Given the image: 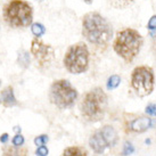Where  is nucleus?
I'll return each instance as SVG.
<instances>
[{"instance_id":"1","label":"nucleus","mask_w":156,"mask_h":156,"mask_svg":"<svg viewBox=\"0 0 156 156\" xmlns=\"http://www.w3.org/2000/svg\"><path fill=\"white\" fill-rule=\"evenodd\" d=\"M82 35L96 47H107L113 38V26L101 14L90 12L82 18Z\"/></svg>"},{"instance_id":"2","label":"nucleus","mask_w":156,"mask_h":156,"mask_svg":"<svg viewBox=\"0 0 156 156\" xmlns=\"http://www.w3.org/2000/svg\"><path fill=\"white\" fill-rule=\"evenodd\" d=\"M143 44L144 37L138 30L126 27L116 33L113 42V49L126 63H132L138 56Z\"/></svg>"},{"instance_id":"3","label":"nucleus","mask_w":156,"mask_h":156,"mask_svg":"<svg viewBox=\"0 0 156 156\" xmlns=\"http://www.w3.org/2000/svg\"><path fill=\"white\" fill-rule=\"evenodd\" d=\"M107 95L101 88H94L84 94L80 103L82 116L89 122H98L103 120L107 109Z\"/></svg>"},{"instance_id":"4","label":"nucleus","mask_w":156,"mask_h":156,"mask_svg":"<svg viewBox=\"0 0 156 156\" xmlns=\"http://www.w3.org/2000/svg\"><path fill=\"white\" fill-rule=\"evenodd\" d=\"M2 16L5 22L13 29H25L32 25L33 8L25 0H10L4 6Z\"/></svg>"},{"instance_id":"5","label":"nucleus","mask_w":156,"mask_h":156,"mask_svg":"<svg viewBox=\"0 0 156 156\" xmlns=\"http://www.w3.org/2000/svg\"><path fill=\"white\" fill-rule=\"evenodd\" d=\"M90 54L84 42H76L67 48L64 56V66L72 74H81L89 67Z\"/></svg>"},{"instance_id":"6","label":"nucleus","mask_w":156,"mask_h":156,"mask_svg":"<svg viewBox=\"0 0 156 156\" xmlns=\"http://www.w3.org/2000/svg\"><path fill=\"white\" fill-rule=\"evenodd\" d=\"M78 98L76 89L67 80L61 79L54 81L49 90V99L58 108L71 107Z\"/></svg>"},{"instance_id":"7","label":"nucleus","mask_w":156,"mask_h":156,"mask_svg":"<svg viewBox=\"0 0 156 156\" xmlns=\"http://www.w3.org/2000/svg\"><path fill=\"white\" fill-rule=\"evenodd\" d=\"M131 87L139 97L151 95L155 87V75L151 66H137L131 73Z\"/></svg>"},{"instance_id":"8","label":"nucleus","mask_w":156,"mask_h":156,"mask_svg":"<svg viewBox=\"0 0 156 156\" xmlns=\"http://www.w3.org/2000/svg\"><path fill=\"white\" fill-rule=\"evenodd\" d=\"M117 132L112 126H105L100 130L91 134L89 145L92 151L97 154H101L107 147H113L116 145Z\"/></svg>"},{"instance_id":"9","label":"nucleus","mask_w":156,"mask_h":156,"mask_svg":"<svg viewBox=\"0 0 156 156\" xmlns=\"http://www.w3.org/2000/svg\"><path fill=\"white\" fill-rule=\"evenodd\" d=\"M30 51L39 67H48L55 58L54 47L44 42L40 38H34L31 41Z\"/></svg>"},{"instance_id":"10","label":"nucleus","mask_w":156,"mask_h":156,"mask_svg":"<svg viewBox=\"0 0 156 156\" xmlns=\"http://www.w3.org/2000/svg\"><path fill=\"white\" fill-rule=\"evenodd\" d=\"M151 126H152V120L149 117L139 116L129 122L128 129H129V131H132V132L141 133V132H145L146 130H148Z\"/></svg>"},{"instance_id":"11","label":"nucleus","mask_w":156,"mask_h":156,"mask_svg":"<svg viewBox=\"0 0 156 156\" xmlns=\"http://www.w3.org/2000/svg\"><path fill=\"white\" fill-rule=\"evenodd\" d=\"M0 100H1V104L6 106V107H13L15 105H17V100L14 96L13 87L8 86V87H6L4 90L1 91Z\"/></svg>"},{"instance_id":"12","label":"nucleus","mask_w":156,"mask_h":156,"mask_svg":"<svg viewBox=\"0 0 156 156\" xmlns=\"http://www.w3.org/2000/svg\"><path fill=\"white\" fill-rule=\"evenodd\" d=\"M62 156H88L86 149L82 147L73 146V147H67L64 149Z\"/></svg>"},{"instance_id":"13","label":"nucleus","mask_w":156,"mask_h":156,"mask_svg":"<svg viewBox=\"0 0 156 156\" xmlns=\"http://www.w3.org/2000/svg\"><path fill=\"white\" fill-rule=\"evenodd\" d=\"M17 62L23 69L29 67V65H30V56H29L27 51H25V50H21V51L18 52Z\"/></svg>"},{"instance_id":"14","label":"nucleus","mask_w":156,"mask_h":156,"mask_svg":"<svg viewBox=\"0 0 156 156\" xmlns=\"http://www.w3.org/2000/svg\"><path fill=\"white\" fill-rule=\"evenodd\" d=\"M120 83H121V78H120V75H117V74H113L108 78L107 80V89L108 90H114V89H116L119 86H120Z\"/></svg>"},{"instance_id":"15","label":"nucleus","mask_w":156,"mask_h":156,"mask_svg":"<svg viewBox=\"0 0 156 156\" xmlns=\"http://www.w3.org/2000/svg\"><path fill=\"white\" fill-rule=\"evenodd\" d=\"M31 31L35 38H40L46 33V27L41 23H33L31 25Z\"/></svg>"},{"instance_id":"16","label":"nucleus","mask_w":156,"mask_h":156,"mask_svg":"<svg viewBox=\"0 0 156 156\" xmlns=\"http://www.w3.org/2000/svg\"><path fill=\"white\" fill-rule=\"evenodd\" d=\"M109 2H111V5H112L114 8L123 9L129 7L133 2V0H109Z\"/></svg>"},{"instance_id":"17","label":"nucleus","mask_w":156,"mask_h":156,"mask_svg":"<svg viewBox=\"0 0 156 156\" xmlns=\"http://www.w3.org/2000/svg\"><path fill=\"white\" fill-rule=\"evenodd\" d=\"M2 156H18V152L15 146H7L4 148Z\"/></svg>"},{"instance_id":"18","label":"nucleus","mask_w":156,"mask_h":156,"mask_svg":"<svg viewBox=\"0 0 156 156\" xmlns=\"http://www.w3.org/2000/svg\"><path fill=\"white\" fill-rule=\"evenodd\" d=\"M48 141V136L46 134H41L39 137H37L34 139V144L37 146H44V144Z\"/></svg>"},{"instance_id":"19","label":"nucleus","mask_w":156,"mask_h":156,"mask_svg":"<svg viewBox=\"0 0 156 156\" xmlns=\"http://www.w3.org/2000/svg\"><path fill=\"white\" fill-rule=\"evenodd\" d=\"M23 144H24V137L21 133H17L13 138V145L18 147V146H22Z\"/></svg>"},{"instance_id":"20","label":"nucleus","mask_w":156,"mask_h":156,"mask_svg":"<svg viewBox=\"0 0 156 156\" xmlns=\"http://www.w3.org/2000/svg\"><path fill=\"white\" fill-rule=\"evenodd\" d=\"M133 152H134V148H133V146H132V144H130V143L124 144V147H123V155L124 156L131 155Z\"/></svg>"},{"instance_id":"21","label":"nucleus","mask_w":156,"mask_h":156,"mask_svg":"<svg viewBox=\"0 0 156 156\" xmlns=\"http://www.w3.org/2000/svg\"><path fill=\"white\" fill-rule=\"evenodd\" d=\"M146 114L151 115V116H156V104H149L145 109Z\"/></svg>"},{"instance_id":"22","label":"nucleus","mask_w":156,"mask_h":156,"mask_svg":"<svg viewBox=\"0 0 156 156\" xmlns=\"http://www.w3.org/2000/svg\"><path fill=\"white\" fill-rule=\"evenodd\" d=\"M49 151H48L47 147H44V146H39V147L37 148V151H35V155L37 156H47Z\"/></svg>"},{"instance_id":"23","label":"nucleus","mask_w":156,"mask_h":156,"mask_svg":"<svg viewBox=\"0 0 156 156\" xmlns=\"http://www.w3.org/2000/svg\"><path fill=\"white\" fill-rule=\"evenodd\" d=\"M147 29L148 30H156V15H153L152 17L149 18V21L147 23Z\"/></svg>"},{"instance_id":"24","label":"nucleus","mask_w":156,"mask_h":156,"mask_svg":"<svg viewBox=\"0 0 156 156\" xmlns=\"http://www.w3.org/2000/svg\"><path fill=\"white\" fill-rule=\"evenodd\" d=\"M8 133H2L0 136V143L1 144H6L8 141Z\"/></svg>"},{"instance_id":"25","label":"nucleus","mask_w":156,"mask_h":156,"mask_svg":"<svg viewBox=\"0 0 156 156\" xmlns=\"http://www.w3.org/2000/svg\"><path fill=\"white\" fill-rule=\"evenodd\" d=\"M14 131H16V132H21V128H20V126H15V128H14Z\"/></svg>"},{"instance_id":"26","label":"nucleus","mask_w":156,"mask_h":156,"mask_svg":"<svg viewBox=\"0 0 156 156\" xmlns=\"http://www.w3.org/2000/svg\"><path fill=\"white\" fill-rule=\"evenodd\" d=\"M153 47H154V49H156V38L154 39V42H153Z\"/></svg>"},{"instance_id":"27","label":"nucleus","mask_w":156,"mask_h":156,"mask_svg":"<svg viewBox=\"0 0 156 156\" xmlns=\"http://www.w3.org/2000/svg\"><path fill=\"white\" fill-rule=\"evenodd\" d=\"M83 1H84V2H87V4H91L94 0H83Z\"/></svg>"},{"instance_id":"28","label":"nucleus","mask_w":156,"mask_h":156,"mask_svg":"<svg viewBox=\"0 0 156 156\" xmlns=\"http://www.w3.org/2000/svg\"><path fill=\"white\" fill-rule=\"evenodd\" d=\"M37 1H39V2H42V1H44V0H37Z\"/></svg>"},{"instance_id":"29","label":"nucleus","mask_w":156,"mask_h":156,"mask_svg":"<svg viewBox=\"0 0 156 156\" xmlns=\"http://www.w3.org/2000/svg\"><path fill=\"white\" fill-rule=\"evenodd\" d=\"M0 84H1V80H0Z\"/></svg>"}]
</instances>
